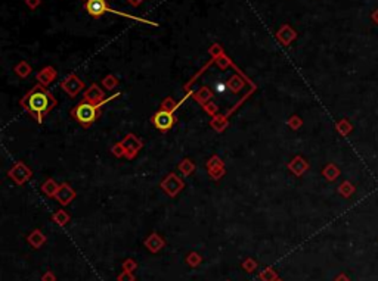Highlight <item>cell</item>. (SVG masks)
<instances>
[{
  "label": "cell",
  "mask_w": 378,
  "mask_h": 281,
  "mask_svg": "<svg viewBox=\"0 0 378 281\" xmlns=\"http://www.w3.org/2000/svg\"><path fill=\"white\" fill-rule=\"evenodd\" d=\"M127 1H128V3H130L131 6L137 7L139 4H142V1H143V0H127Z\"/></svg>",
  "instance_id": "52a82bcc"
},
{
  "label": "cell",
  "mask_w": 378,
  "mask_h": 281,
  "mask_svg": "<svg viewBox=\"0 0 378 281\" xmlns=\"http://www.w3.org/2000/svg\"><path fill=\"white\" fill-rule=\"evenodd\" d=\"M276 37H278V40H279L281 43L288 45V43L296 37V34H294V31H293L290 27H284V28H281V31L276 34Z\"/></svg>",
  "instance_id": "5b68a950"
},
{
  "label": "cell",
  "mask_w": 378,
  "mask_h": 281,
  "mask_svg": "<svg viewBox=\"0 0 378 281\" xmlns=\"http://www.w3.org/2000/svg\"><path fill=\"white\" fill-rule=\"evenodd\" d=\"M27 4H28L31 9H36V7L40 4V0H27Z\"/></svg>",
  "instance_id": "8992f818"
},
{
  "label": "cell",
  "mask_w": 378,
  "mask_h": 281,
  "mask_svg": "<svg viewBox=\"0 0 378 281\" xmlns=\"http://www.w3.org/2000/svg\"><path fill=\"white\" fill-rule=\"evenodd\" d=\"M154 124L158 130L161 131H167L172 125H173V116L172 113L167 111H161L154 116Z\"/></svg>",
  "instance_id": "277c9868"
},
{
  "label": "cell",
  "mask_w": 378,
  "mask_h": 281,
  "mask_svg": "<svg viewBox=\"0 0 378 281\" xmlns=\"http://www.w3.org/2000/svg\"><path fill=\"white\" fill-rule=\"evenodd\" d=\"M98 109H99V106H95V105H92V103H87V102H83V103H80L74 111H72V115H74V118L80 122V124H83V125H90L96 118H98Z\"/></svg>",
  "instance_id": "3957f363"
},
{
  "label": "cell",
  "mask_w": 378,
  "mask_h": 281,
  "mask_svg": "<svg viewBox=\"0 0 378 281\" xmlns=\"http://www.w3.org/2000/svg\"><path fill=\"white\" fill-rule=\"evenodd\" d=\"M22 105L25 106L28 112L37 116V119H42V115L46 111H49L51 108L49 94L43 92L42 89H36L22 100Z\"/></svg>",
  "instance_id": "6da1fadb"
},
{
  "label": "cell",
  "mask_w": 378,
  "mask_h": 281,
  "mask_svg": "<svg viewBox=\"0 0 378 281\" xmlns=\"http://www.w3.org/2000/svg\"><path fill=\"white\" fill-rule=\"evenodd\" d=\"M84 9L86 12L93 16V18H101L104 13L110 12V13H114V15H122V16H126V18H130V19H134L137 22H143V24H148V25H154L157 27L155 22H151L148 19H143V18H137V16H133V15H128V13H125V12H120V10H114L108 6L107 0H86L84 3Z\"/></svg>",
  "instance_id": "7a4b0ae2"
}]
</instances>
